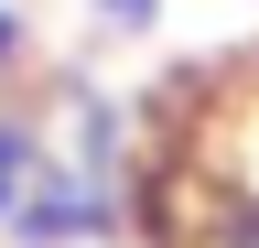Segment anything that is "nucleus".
I'll return each instance as SVG.
<instances>
[{
    "label": "nucleus",
    "instance_id": "obj_1",
    "mask_svg": "<svg viewBox=\"0 0 259 248\" xmlns=\"http://www.w3.org/2000/svg\"><path fill=\"white\" fill-rule=\"evenodd\" d=\"M11 237H22V248H97V237H119V183H97L87 162L44 151V162L22 173Z\"/></svg>",
    "mask_w": 259,
    "mask_h": 248
},
{
    "label": "nucleus",
    "instance_id": "obj_2",
    "mask_svg": "<svg viewBox=\"0 0 259 248\" xmlns=\"http://www.w3.org/2000/svg\"><path fill=\"white\" fill-rule=\"evenodd\" d=\"M162 237H173V248H259V183L194 162L173 183V205H162Z\"/></svg>",
    "mask_w": 259,
    "mask_h": 248
},
{
    "label": "nucleus",
    "instance_id": "obj_3",
    "mask_svg": "<svg viewBox=\"0 0 259 248\" xmlns=\"http://www.w3.org/2000/svg\"><path fill=\"white\" fill-rule=\"evenodd\" d=\"M32 162H44V130L0 108V227H11V205H22V173H32Z\"/></svg>",
    "mask_w": 259,
    "mask_h": 248
},
{
    "label": "nucleus",
    "instance_id": "obj_4",
    "mask_svg": "<svg viewBox=\"0 0 259 248\" xmlns=\"http://www.w3.org/2000/svg\"><path fill=\"white\" fill-rule=\"evenodd\" d=\"M87 11H97V33H119V43L162 33V0H87Z\"/></svg>",
    "mask_w": 259,
    "mask_h": 248
},
{
    "label": "nucleus",
    "instance_id": "obj_5",
    "mask_svg": "<svg viewBox=\"0 0 259 248\" xmlns=\"http://www.w3.org/2000/svg\"><path fill=\"white\" fill-rule=\"evenodd\" d=\"M32 65V22H22V0H0V86H22Z\"/></svg>",
    "mask_w": 259,
    "mask_h": 248
}]
</instances>
